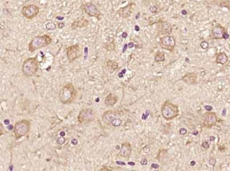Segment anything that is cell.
Here are the masks:
<instances>
[{
  "mask_svg": "<svg viewBox=\"0 0 230 171\" xmlns=\"http://www.w3.org/2000/svg\"><path fill=\"white\" fill-rule=\"evenodd\" d=\"M195 164V161H191L190 162V165H194Z\"/></svg>",
  "mask_w": 230,
  "mask_h": 171,
  "instance_id": "cell-48",
  "label": "cell"
},
{
  "mask_svg": "<svg viewBox=\"0 0 230 171\" xmlns=\"http://www.w3.org/2000/svg\"><path fill=\"white\" fill-rule=\"evenodd\" d=\"M161 112L163 118L167 121H171L176 118L179 114V109L177 105L172 104L170 101L167 100L162 106Z\"/></svg>",
  "mask_w": 230,
  "mask_h": 171,
  "instance_id": "cell-4",
  "label": "cell"
},
{
  "mask_svg": "<svg viewBox=\"0 0 230 171\" xmlns=\"http://www.w3.org/2000/svg\"><path fill=\"white\" fill-rule=\"evenodd\" d=\"M150 11L153 13H157V7L156 6H151V7H150Z\"/></svg>",
  "mask_w": 230,
  "mask_h": 171,
  "instance_id": "cell-29",
  "label": "cell"
},
{
  "mask_svg": "<svg viewBox=\"0 0 230 171\" xmlns=\"http://www.w3.org/2000/svg\"><path fill=\"white\" fill-rule=\"evenodd\" d=\"M128 164L130 165H135V163H133V162H128Z\"/></svg>",
  "mask_w": 230,
  "mask_h": 171,
  "instance_id": "cell-46",
  "label": "cell"
},
{
  "mask_svg": "<svg viewBox=\"0 0 230 171\" xmlns=\"http://www.w3.org/2000/svg\"><path fill=\"white\" fill-rule=\"evenodd\" d=\"M52 39L50 35H37L32 38L28 44V50L30 52H34L40 49L46 47L51 45Z\"/></svg>",
  "mask_w": 230,
  "mask_h": 171,
  "instance_id": "cell-2",
  "label": "cell"
},
{
  "mask_svg": "<svg viewBox=\"0 0 230 171\" xmlns=\"http://www.w3.org/2000/svg\"><path fill=\"white\" fill-rule=\"evenodd\" d=\"M205 109L207 111H211L212 110V107L211 106H209V105H206V106H205Z\"/></svg>",
  "mask_w": 230,
  "mask_h": 171,
  "instance_id": "cell-32",
  "label": "cell"
},
{
  "mask_svg": "<svg viewBox=\"0 0 230 171\" xmlns=\"http://www.w3.org/2000/svg\"><path fill=\"white\" fill-rule=\"evenodd\" d=\"M201 147H202V148L204 149L205 150H207L208 149L209 147H210V144H209V142H207V141H205L202 143V145H201Z\"/></svg>",
  "mask_w": 230,
  "mask_h": 171,
  "instance_id": "cell-27",
  "label": "cell"
},
{
  "mask_svg": "<svg viewBox=\"0 0 230 171\" xmlns=\"http://www.w3.org/2000/svg\"><path fill=\"white\" fill-rule=\"evenodd\" d=\"M65 133H64V132H62V133H60V136L64 137V136H65Z\"/></svg>",
  "mask_w": 230,
  "mask_h": 171,
  "instance_id": "cell-47",
  "label": "cell"
},
{
  "mask_svg": "<svg viewBox=\"0 0 230 171\" xmlns=\"http://www.w3.org/2000/svg\"><path fill=\"white\" fill-rule=\"evenodd\" d=\"M127 47H128V45H125V47H124V48H123V53H124V52H126Z\"/></svg>",
  "mask_w": 230,
  "mask_h": 171,
  "instance_id": "cell-43",
  "label": "cell"
},
{
  "mask_svg": "<svg viewBox=\"0 0 230 171\" xmlns=\"http://www.w3.org/2000/svg\"><path fill=\"white\" fill-rule=\"evenodd\" d=\"M159 45L163 50L169 51L170 52H173L176 47L175 38L171 35H164L160 38Z\"/></svg>",
  "mask_w": 230,
  "mask_h": 171,
  "instance_id": "cell-9",
  "label": "cell"
},
{
  "mask_svg": "<svg viewBox=\"0 0 230 171\" xmlns=\"http://www.w3.org/2000/svg\"><path fill=\"white\" fill-rule=\"evenodd\" d=\"M228 56L225 52H219L216 56L215 62L218 64L224 65L228 62Z\"/></svg>",
  "mask_w": 230,
  "mask_h": 171,
  "instance_id": "cell-20",
  "label": "cell"
},
{
  "mask_svg": "<svg viewBox=\"0 0 230 171\" xmlns=\"http://www.w3.org/2000/svg\"><path fill=\"white\" fill-rule=\"evenodd\" d=\"M30 123L28 120L23 119L16 122L13 128V134L16 140L23 137L29 133Z\"/></svg>",
  "mask_w": 230,
  "mask_h": 171,
  "instance_id": "cell-5",
  "label": "cell"
},
{
  "mask_svg": "<svg viewBox=\"0 0 230 171\" xmlns=\"http://www.w3.org/2000/svg\"><path fill=\"white\" fill-rule=\"evenodd\" d=\"M219 6L221 7H224L230 9V0H221L219 2Z\"/></svg>",
  "mask_w": 230,
  "mask_h": 171,
  "instance_id": "cell-24",
  "label": "cell"
},
{
  "mask_svg": "<svg viewBox=\"0 0 230 171\" xmlns=\"http://www.w3.org/2000/svg\"><path fill=\"white\" fill-rule=\"evenodd\" d=\"M65 141H66L65 138L64 137H62V136H60V137H58L57 139V143L60 145L64 144L65 143Z\"/></svg>",
  "mask_w": 230,
  "mask_h": 171,
  "instance_id": "cell-26",
  "label": "cell"
},
{
  "mask_svg": "<svg viewBox=\"0 0 230 171\" xmlns=\"http://www.w3.org/2000/svg\"><path fill=\"white\" fill-rule=\"evenodd\" d=\"M217 122V116L214 112L207 111L203 116V125L206 128H212Z\"/></svg>",
  "mask_w": 230,
  "mask_h": 171,
  "instance_id": "cell-12",
  "label": "cell"
},
{
  "mask_svg": "<svg viewBox=\"0 0 230 171\" xmlns=\"http://www.w3.org/2000/svg\"><path fill=\"white\" fill-rule=\"evenodd\" d=\"M158 33L160 35H169L172 33L171 25L167 21H160L158 23Z\"/></svg>",
  "mask_w": 230,
  "mask_h": 171,
  "instance_id": "cell-15",
  "label": "cell"
},
{
  "mask_svg": "<svg viewBox=\"0 0 230 171\" xmlns=\"http://www.w3.org/2000/svg\"><path fill=\"white\" fill-rule=\"evenodd\" d=\"M181 80L188 85H193L197 83L198 75L195 73H187L181 77Z\"/></svg>",
  "mask_w": 230,
  "mask_h": 171,
  "instance_id": "cell-17",
  "label": "cell"
},
{
  "mask_svg": "<svg viewBox=\"0 0 230 171\" xmlns=\"http://www.w3.org/2000/svg\"><path fill=\"white\" fill-rule=\"evenodd\" d=\"M56 24L53 23V22H49V23H46V25H45V28H46V30H49V31H53V30H56Z\"/></svg>",
  "mask_w": 230,
  "mask_h": 171,
  "instance_id": "cell-23",
  "label": "cell"
},
{
  "mask_svg": "<svg viewBox=\"0 0 230 171\" xmlns=\"http://www.w3.org/2000/svg\"><path fill=\"white\" fill-rule=\"evenodd\" d=\"M127 36H128V34H127V33H123V35H122V37H123V38H127Z\"/></svg>",
  "mask_w": 230,
  "mask_h": 171,
  "instance_id": "cell-41",
  "label": "cell"
},
{
  "mask_svg": "<svg viewBox=\"0 0 230 171\" xmlns=\"http://www.w3.org/2000/svg\"><path fill=\"white\" fill-rule=\"evenodd\" d=\"M135 28H136V30H139V29H138V28H139V27H138V26H135Z\"/></svg>",
  "mask_w": 230,
  "mask_h": 171,
  "instance_id": "cell-50",
  "label": "cell"
},
{
  "mask_svg": "<svg viewBox=\"0 0 230 171\" xmlns=\"http://www.w3.org/2000/svg\"><path fill=\"white\" fill-rule=\"evenodd\" d=\"M147 163H148L147 160V158H143L141 161H140V163H141V165H146L147 164Z\"/></svg>",
  "mask_w": 230,
  "mask_h": 171,
  "instance_id": "cell-31",
  "label": "cell"
},
{
  "mask_svg": "<svg viewBox=\"0 0 230 171\" xmlns=\"http://www.w3.org/2000/svg\"><path fill=\"white\" fill-rule=\"evenodd\" d=\"M225 32V28L224 27L222 26L221 25L217 24L215 26L213 27L211 33H212V36L214 39H215V40H222V39H224V35Z\"/></svg>",
  "mask_w": 230,
  "mask_h": 171,
  "instance_id": "cell-14",
  "label": "cell"
},
{
  "mask_svg": "<svg viewBox=\"0 0 230 171\" xmlns=\"http://www.w3.org/2000/svg\"><path fill=\"white\" fill-rule=\"evenodd\" d=\"M132 153V146L130 142H125L122 144L119 155L125 158H129Z\"/></svg>",
  "mask_w": 230,
  "mask_h": 171,
  "instance_id": "cell-16",
  "label": "cell"
},
{
  "mask_svg": "<svg viewBox=\"0 0 230 171\" xmlns=\"http://www.w3.org/2000/svg\"><path fill=\"white\" fill-rule=\"evenodd\" d=\"M96 118V112L91 109H84L79 113L77 119L79 123L84 124L93 122Z\"/></svg>",
  "mask_w": 230,
  "mask_h": 171,
  "instance_id": "cell-6",
  "label": "cell"
},
{
  "mask_svg": "<svg viewBox=\"0 0 230 171\" xmlns=\"http://www.w3.org/2000/svg\"><path fill=\"white\" fill-rule=\"evenodd\" d=\"M229 38V35H228V33L225 32V33H224V40H227V39Z\"/></svg>",
  "mask_w": 230,
  "mask_h": 171,
  "instance_id": "cell-37",
  "label": "cell"
},
{
  "mask_svg": "<svg viewBox=\"0 0 230 171\" xmlns=\"http://www.w3.org/2000/svg\"><path fill=\"white\" fill-rule=\"evenodd\" d=\"M116 163L118 164H120V165H126V164L124 163V162H121V161H117L116 162Z\"/></svg>",
  "mask_w": 230,
  "mask_h": 171,
  "instance_id": "cell-40",
  "label": "cell"
},
{
  "mask_svg": "<svg viewBox=\"0 0 230 171\" xmlns=\"http://www.w3.org/2000/svg\"><path fill=\"white\" fill-rule=\"evenodd\" d=\"M179 133L181 135H185L187 133V130L186 128H181L179 130Z\"/></svg>",
  "mask_w": 230,
  "mask_h": 171,
  "instance_id": "cell-30",
  "label": "cell"
},
{
  "mask_svg": "<svg viewBox=\"0 0 230 171\" xmlns=\"http://www.w3.org/2000/svg\"><path fill=\"white\" fill-rule=\"evenodd\" d=\"M13 128H14V126H13V125H10V126L7 127V129H9V130H13Z\"/></svg>",
  "mask_w": 230,
  "mask_h": 171,
  "instance_id": "cell-39",
  "label": "cell"
},
{
  "mask_svg": "<svg viewBox=\"0 0 230 171\" xmlns=\"http://www.w3.org/2000/svg\"><path fill=\"white\" fill-rule=\"evenodd\" d=\"M103 121L105 123L111 124L113 127H118L122 124V120L115 116V113L111 111L105 112L103 116Z\"/></svg>",
  "mask_w": 230,
  "mask_h": 171,
  "instance_id": "cell-11",
  "label": "cell"
},
{
  "mask_svg": "<svg viewBox=\"0 0 230 171\" xmlns=\"http://www.w3.org/2000/svg\"><path fill=\"white\" fill-rule=\"evenodd\" d=\"M39 69V61L38 57H30L27 59L22 65V73L27 77H32Z\"/></svg>",
  "mask_w": 230,
  "mask_h": 171,
  "instance_id": "cell-3",
  "label": "cell"
},
{
  "mask_svg": "<svg viewBox=\"0 0 230 171\" xmlns=\"http://www.w3.org/2000/svg\"><path fill=\"white\" fill-rule=\"evenodd\" d=\"M40 8L35 4H28L23 6L21 8V14L27 19H33L38 16Z\"/></svg>",
  "mask_w": 230,
  "mask_h": 171,
  "instance_id": "cell-8",
  "label": "cell"
},
{
  "mask_svg": "<svg viewBox=\"0 0 230 171\" xmlns=\"http://www.w3.org/2000/svg\"><path fill=\"white\" fill-rule=\"evenodd\" d=\"M71 143H72V144L76 145V144H77L78 142H77V140H76V139H72V141H71Z\"/></svg>",
  "mask_w": 230,
  "mask_h": 171,
  "instance_id": "cell-34",
  "label": "cell"
},
{
  "mask_svg": "<svg viewBox=\"0 0 230 171\" xmlns=\"http://www.w3.org/2000/svg\"><path fill=\"white\" fill-rule=\"evenodd\" d=\"M216 162H217V161H216V159L214 158H211L209 160V163H210V165H212V166H214V165H215Z\"/></svg>",
  "mask_w": 230,
  "mask_h": 171,
  "instance_id": "cell-28",
  "label": "cell"
},
{
  "mask_svg": "<svg viewBox=\"0 0 230 171\" xmlns=\"http://www.w3.org/2000/svg\"><path fill=\"white\" fill-rule=\"evenodd\" d=\"M9 123H10V122H9V120H5V121H4V123H5V124H6V125L9 124Z\"/></svg>",
  "mask_w": 230,
  "mask_h": 171,
  "instance_id": "cell-44",
  "label": "cell"
},
{
  "mask_svg": "<svg viewBox=\"0 0 230 171\" xmlns=\"http://www.w3.org/2000/svg\"><path fill=\"white\" fill-rule=\"evenodd\" d=\"M181 13H182V14H183V15H186L187 14V11H186V10H183V11H181Z\"/></svg>",
  "mask_w": 230,
  "mask_h": 171,
  "instance_id": "cell-42",
  "label": "cell"
},
{
  "mask_svg": "<svg viewBox=\"0 0 230 171\" xmlns=\"http://www.w3.org/2000/svg\"><path fill=\"white\" fill-rule=\"evenodd\" d=\"M67 59L70 63H73L76 59H79L82 56V51H81V47L78 44L71 45L67 49L66 52Z\"/></svg>",
  "mask_w": 230,
  "mask_h": 171,
  "instance_id": "cell-10",
  "label": "cell"
},
{
  "mask_svg": "<svg viewBox=\"0 0 230 171\" xmlns=\"http://www.w3.org/2000/svg\"><path fill=\"white\" fill-rule=\"evenodd\" d=\"M77 91L72 83H67L60 89L59 92V100L63 104H69L75 100Z\"/></svg>",
  "mask_w": 230,
  "mask_h": 171,
  "instance_id": "cell-1",
  "label": "cell"
},
{
  "mask_svg": "<svg viewBox=\"0 0 230 171\" xmlns=\"http://www.w3.org/2000/svg\"><path fill=\"white\" fill-rule=\"evenodd\" d=\"M150 148H149L148 147H145V148H143V151H145V153H149L150 152Z\"/></svg>",
  "mask_w": 230,
  "mask_h": 171,
  "instance_id": "cell-36",
  "label": "cell"
},
{
  "mask_svg": "<svg viewBox=\"0 0 230 171\" xmlns=\"http://www.w3.org/2000/svg\"><path fill=\"white\" fill-rule=\"evenodd\" d=\"M155 61L157 63L164 62L165 61V54L164 52H158L155 56Z\"/></svg>",
  "mask_w": 230,
  "mask_h": 171,
  "instance_id": "cell-21",
  "label": "cell"
},
{
  "mask_svg": "<svg viewBox=\"0 0 230 171\" xmlns=\"http://www.w3.org/2000/svg\"><path fill=\"white\" fill-rule=\"evenodd\" d=\"M151 168L152 169H158L159 168V165L156 163H152L151 165Z\"/></svg>",
  "mask_w": 230,
  "mask_h": 171,
  "instance_id": "cell-33",
  "label": "cell"
},
{
  "mask_svg": "<svg viewBox=\"0 0 230 171\" xmlns=\"http://www.w3.org/2000/svg\"><path fill=\"white\" fill-rule=\"evenodd\" d=\"M118 101V96L115 94L110 93L106 96V99H105L104 103L107 106H113L117 103Z\"/></svg>",
  "mask_w": 230,
  "mask_h": 171,
  "instance_id": "cell-19",
  "label": "cell"
},
{
  "mask_svg": "<svg viewBox=\"0 0 230 171\" xmlns=\"http://www.w3.org/2000/svg\"><path fill=\"white\" fill-rule=\"evenodd\" d=\"M89 22L87 21L86 18H82V19L77 20V21H74L73 23L71 25V28L72 30H75L77 28H87L89 25Z\"/></svg>",
  "mask_w": 230,
  "mask_h": 171,
  "instance_id": "cell-18",
  "label": "cell"
},
{
  "mask_svg": "<svg viewBox=\"0 0 230 171\" xmlns=\"http://www.w3.org/2000/svg\"><path fill=\"white\" fill-rule=\"evenodd\" d=\"M81 9L84 11L86 14L90 17H94L98 20L101 19V13L99 8L95 4L92 2H85L81 5Z\"/></svg>",
  "mask_w": 230,
  "mask_h": 171,
  "instance_id": "cell-7",
  "label": "cell"
},
{
  "mask_svg": "<svg viewBox=\"0 0 230 171\" xmlns=\"http://www.w3.org/2000/svg\"><path fill=\"white\" fill-rule=\"evenodd\" d=\"M134 5H135L134 2L130 1L126 6L120 8L117 11L118 16L122 18H124V19L129 18L131 16L132 13H133V8Z\"/></svg>",
  "mask_w": 230,
  "mask_h": 171,
  "instance_id": "cell-13",
  "label": "cell"
},
{
  "mask_svg": "<svg viewBox=\"0 0 230 171\" xmlns=\"http://www.w3.org/2000/svg\"><path fill=\"white\" fill-rule=\"evenodd\" d=\"M107 66L109 68V69H111V72H113V71L116 70L118 68V65L115 61L109 60L107 62Z\"/></svg>",
  "mask_w": 230,
  "mask_h": 171,
  "instance_id": "cell-22",
  "label": "cell"
},
{
  "mask_svg": "<svg viewBox=\"0 0 230 171\" xmlns=\"http://www.w3.org/2000/svg\"><path fill=\"white\" fill-rule=\"evenodd\" d=\"M200 46L202 50H207L209 47V43L207 41H202L200 42Z\"/></svg>",
  "mask_w": 230,
  "mask_h": 171,
  "instance_id": "cell-25",
  "label": "cell"
},
{
  "mask_svg": "<svg viewBox=\"0 0 230 171\" xmlns=\"http://www.w3.org/2000/svg\"><path fill=\"white\" fill-rule=\"evenodd\" d=\"M193 134L194 135H197L198 134V131H195V130H194L193 133Z\"/></svg>",
  "mask_w": 230,
  "mask_h": 171,
  "instance_id": "cell-45",
  "label": "cell"
},
{
  "mask_svg": "<svg viewBox=\"0 0 230 171\" xmlns=\"http://www.w3.org/2000/svg\"><path fill=\"white\" fill-rule=\"evenodd\" d=\"M210 141L212 142L213 140H214V137H210Z\"/></svg>",
  "mask_w": 230,
  "mask_h": 171,
  "instance_id": "cell-49",
  "label": "cell"
},
{
  "mask_svg": "<svg viewBox=\"0 0 230 171\" xmlns=\"http://www.w3.org/2000/svg\"><path fill=\"white\" fill-rule=\"evenodd\" d=\"M58 27L60 29H62V28H64V27H65V23H58Z\"/></svg>",
  "mask_w": 230,
  "mask_h": 171,
  "instance_id": "cell-35",
  "label": "cell"
},
{
  "mask_svg": "<svg viewBox=\"0 0 230 171\" xmlns=\"http://www.w3.org/2000/svg\"><path fill=\"white\" fill-rule=\"evenodd\" d=\"M133 46H134V44H133V42H130V43L128 44V47H129V48H132V47H133Z\"/></svg>",
  "mask_w": 230,
  "mask_h": 171,
  "instance_id": "cell-38",
  "label": "cell"
}]
</instances>
